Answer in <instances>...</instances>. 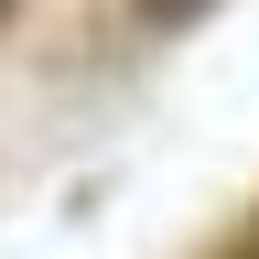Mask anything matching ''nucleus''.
I'll return each instance as SVG.
<instances>
[{
	"instance_id": "nucleus-2",
	"label": "nucleus",
	"mask_w": 259,
	"mask_h": 259,
	"mask_svg": "<svg viewBox=\"0 0 259 259\" xmlns=\"http://www.w3.org/2000/svg\"><path fill=\"white\" fill-rule=\"evenodd\" d=\"M194 259H259V194H248V205L227 216V227H216V238L194 248Z\"/></svg>"
},
{
	"instance_id": "nucleus-1",
	"label": "nucleus",
	"mask_w": 259,
	"mask_h": 259,
	"mask_svg": "<svg viewBox=\"0 0 259 259\" xmlns=\"http://www.w3.org/2000/svg\"><path fill=\"white\" fill-rule=\"evenodd\" d=\"M119 11H130V32H151V44H173V32H194V22L216 11V0H119Z\"/></svg>"
}]
</instances>
